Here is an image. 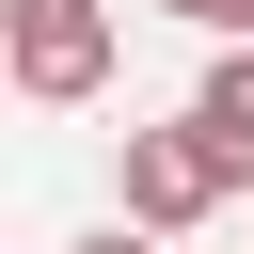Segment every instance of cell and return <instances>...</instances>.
<instances>
[{
	"label": "cell",
	"mask_w": 254,
	"mask_h": 254,
	"mask_svg": "<svg viewBox=\"0 0 254 254\" xmlns=\"http://www.w3.org/2000/svg\"><path fill=\"white\" fill-rule=\"evenodd\" d=\"M79 254H159V238H143V222H111V238H79Z\"/></svg>",
	"instance_id": "cell-5"
},
{
	"label": "cell",
	"mask_w": 254,
	"mask_h": 254,
	"mask_svg": "<svg viewBox=\"0 0 254 254\" xmlns=\"http://www.w3.org/2000/svg\"><path fill=\"white\" fill-rule=\"evenodd\" d=\"M159 16H190V32H254V0H159Z\"/></svg>",
	"instance_id": "cell-4"
},
{
	"label": "cell",
	"mask_w": 254,
	"mask_h": 254,
	"mask_svg": "<svg viewBox=\"0 0 254 254\" xmlns=\"http://www.w3.org/2000/svg\"><path fill=\"white\" fill-rule=\"evenodd\" d=\"M222 190H238V175H222L190 127H127V222H143V238H190Z\"/></svg>",
	"instance_id": "cell-2"
},
{
	"label": "cell",
	"mask_w": 254,
	"mask_h": 254,
	"mask_svg": "<svg viewBox=\"0 0 254 254\" xmlns=\"http://www.w3.org/2000/svg\"><path fill=\"white\" fill-rule=\"evenodd\" d=\"M190 143H206L222 175H254V32L206 64V95H190Z\"/></svg>",
	"instance_id": "cell-3"
},
{
	"label": "cell",
	"mask_w": 254,
	"mask_h": 254,
	"mask_svg": "<svg viewBox=\"0 0 254 254\" xmlns=\"http://www.w3.org/2000/svg\"><path fill=\"white\" fill-rule=\"evenodd\" d=\"M0 64H16V95H48V111L111 95V0H0Z\"/></svg>",
	"instance_id": "cell-1"
}]
</instances>
